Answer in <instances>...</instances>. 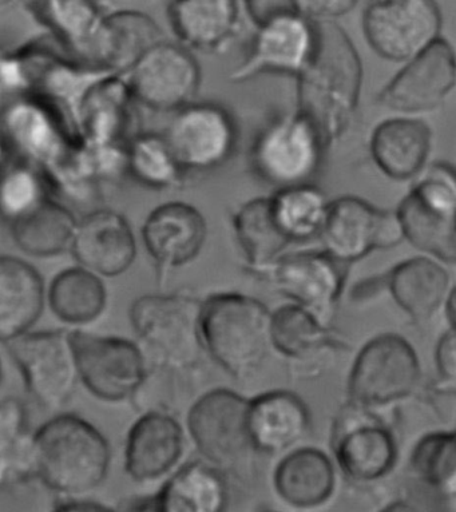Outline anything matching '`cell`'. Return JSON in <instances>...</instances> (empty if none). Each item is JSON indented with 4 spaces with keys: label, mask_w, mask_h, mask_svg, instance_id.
<instances>
[{
    "label": "cell",
    "mask_w": 456,
    "mask_h": 512,
    "mask_svg": "<svg viewBox=\"0 0 456 512\" xmlns=\"http://www.w3.org/2000/svg\"><path fill=\"white\" fill-rule=\"evenodd\" d=\"M315 49L297 75V113L307 118L327 146L350 129L362 93L363 67L346 31L333 21H315Z\"/></svg>",
    "instance_id": "obj_1"
},
{
    "label": "cell",
    "mask_w": 456,
    "mask_h": 512,
    "mask_svg": "<svg viewBox=\"0 0 456 512\" xmlns=\"http://www.w3.org/2000/svg\"><path fill=\"white\" fill-rule=\"evenodd\" d=\"M34 472L50 490L79 496L106 479L110 447L94 426L74 414L59 415L33 436Z\"/></svg>",
    "instance_id": "obj_2"
},
{
    "label": "cell",
    "mask_w": 456,
    "mask_h": 512,
    "mask_svg": "<svg viewBox=\"0 0 456 512\" xmlns=\"http://www.w3.org/2000/svg\"><path fill=\"white\" fill-rule=\"evenodd\" d=\"M272 313L259 300L222 293L201 304L202 347L225 371L239 379L252 375L267 359Z\"/></svg>",
    "instance_id": "obj_3"
},
{
    "label": "cell",
    "mask_w": 456,
    "mask_h": 512,
    "mask_svg": "<svg viewBox=\"0 0 456 512\" xmlns=\"http://www.w3.org/2000/svg\"><path fill=\"white\" fill-rule=\"evenodd\" d=\"M395 213L403 237L416 249L442 263L455 264L456 177L451 165L426 166Z\"/></svg>",
    "instance_id": "obj_4"
},
{
    "label": "cell",
    "mask_w": 456,
    "mask_h": 512,
    "mask_svg": "<svg viewBox=\"0 0 456 512\" xmlns=\"http://www.w3.org/2000/svg\"><path fill=\"white\" fill-rule=\"evenodd\" d=\"M325 149L327 144L307 118L299 113L281 115L257 136L253 170L277 189L309 184L319 172Z\"/></svg>",
    "instance_id": "obj_5"
},
{
    "label": "cell",
    "mask_w": 456,
    "mask_h": 512,
    "mask_svg": "<svg viewBox=\"0 0 456 512\" xmlns=\"http://www.w3.org/2000/svg\"><path fill=\"white\" fill-rule=\"evenodd\" d=\"M201 304L186 296H142L130 308L134 331L157 365L184 368L197 360L202 348Z\"/></svg>",
    "instance_id": "obj_6"
},
{
    "label": "cell",
    "mask_w": 456,
    "mask_h": 512,
    "mask_svg": "<svg viewBox=\"0 0 456 512\" xmlns=\"http://www.w3.org/2000/svg\"><path fill=\"white\" fill-rule=\"evenodd\" d=\"M419 380L414 348L403 337L384 335L370 341L356 357L348 392L352 404L367 410L408 398Z\"/></svg>",
    "instance_id": "obj_7"
},
{
    "label": "cell",
    "mask_w": 456,
    "mask_h": 512,
    "mask_svg": "<svg viewBox=\"0 0 456 512\" xmlns=\"http://www.w3.org/2000/svg\"><path fill=\"white\" fill-rule=\"evenodd\" d=\"M442 15L435 0H368L363 31L379 57L407 62L440 38Z\"/></svg>",
    "instance_id": "obj_8"
},
{
    "label": "cell",
    "mask_w": 456,
    "mask_h": 512,
    "mask_svg": "<svg viewBox=\"0 0 456 512\" xmlns=\"http://www.w3.org/2000/svg\"><path fill=\"white\" fill-rule=\"evenodd\" d=\"M164 137L185 173L212 172L235 154L239 129L225 107L192 102L176 111Z\"/></svg>",
    "instance_id": "obj_9"
},
{
    "label": "cell",
    "mask_w": 456,
    "mask_h": 512,
    "mask_svg": "<svg viewBox=\"0 0 456 512\" xmlns=\"http://www.w3.org/2000/svg\"><path fill=\"white\" fill-rule=\"evenodd\" d=\"M319 237L325 252L343 264L362 260L374 250L394 249L404 240L395 212L354 196L329 202Z\"/></svg>",
    "instance_id": "obj_10"
},
{
    "label": "cell",
    "mask_w": 456,
    "mask_h": 512,
    "mask_svg": "<svg viewBox=\"0 0 456 512\" xmlns=\"http://www.w3.org/2000/svg\"><path fill=\"white\" fill-rule=\"evenodd\" d=\"M79 379L105 402L132 399L146 376L144 353L133 341L82 331L69 332Z\"/></svg>",
    "instance_id": "obj_11"
},
{
    "label": "cell",
    "mask_w": 456,
    "mask_h": 512,
    "mask_svg": "<svg viewBox=\"0 0 456 512\" xmlns=\"http://www.w3.org/2000/svg\"><path fill=\"white\" fill-rule=\"evenodd\" d=\"M7 344L30 395L49 410L65 406L79 379L69 332H27Z\"/></svg>",
    "instance_id": "obj_12"
},
{
    "label": "cell",
    "mask_w": 456,
    "mask_h": 512,
    "mask_svg": "<svg viewBox=\"0 0 456 512\" xmlns=\"http://www.w3.org/2000/svg\"><path fill=\"white\" fill-rule=\"evenodd\" d=\"M201 86V69L180 43L158 42L130 69V91L154 111H177L192 103Z\"/></svg>",
    "instance_id": "obj_13"
},
{
    "label": "cell",
    "mask_w": 456,
    "mask_h": 512,
    "mask_svg": "<svg viewBox=\"0 0 456 512\" xmlns=\"http://www.w3.org/2000/svg\"><path fill=\"white\" fill-rule=\"evenodd\" d=\"M404 63L378 95V102L387 109L402 114L430 113L455 89V51L443 38Z\"/></svg>",
    "instance_id": "obj_14"
},
{
    "label": "cell",
    "mask_w": 456,
    "mask_h": 512,
    "mask_svg": "<svg viewBox=\"0 0 456 512\" xmlns=\"http://www.w3.org/2000/svg\"><path fill=\"white\" fill-rule=\"evenodd\" d=\"M249 400L236 392L214 390L202 396L188 416L198 451L217 466H232L252 448L248 432Z\"/></svg>",
    "instance_id": "obj_15"
},
{
    "label": "cell",
    "mask_w": 456,
    "mask_h": 512,
    "mask_svg": "<svg viewBox=\"0 0 456 512\" xmlns=\"http://www.w3.org/2000/svg\"><path fill=\"white\" fill-rule=\"evenodd\" d=\"M315 21L300 13L284 15L257 27L251 49L229 79L243 83L260 74L297 77L315 49Z\"/></svg>",
    "instance_id": "obj_16"
},
{
    "label": "cell",
    "mask_w": 456,
    "mask_h": 512,
    "mask_svg": "<svg viewBox=\"0 0 456 512\" xmlns=\"http://www.w3.org/2000/svg\"><path fill=\"white\" fill-rule=\"evenodd\" d=\"M347 264L327 252L281 254L263 269L283 295L308 309L319 320L327 319L346 284Z\"/></svg>",
    "instance_id": "obj_17"
},
{
    "label": "cell",
    "mask_w": 456,
    "mask_h": 512,
    "mask_svg": "<svg viewBox=\"0 0 456 512\" xmlns=\"http://www.w3.org/2000/svg\"><path fill=\"white\" fill-rule=\"evenodd\" d=\"M70 248L82 268L105 277L122 275L137 256L136 237L129 222L107 209L95 210L78 222Z\"/></svg>",
    "instance_id": "obj_18"
},
{
    "label": "cell",
    "mask_w": 456,
    "mask_h": 512,
    "mask_svg": "<svg viewBox=\"0 0 456 512\" xmlns=\"http://www.w3.org/2000/svg\"><path fill=\"white\" fill-rule=\"evenodd\" d=\"M208 224L202 213L186 202L158 206L146 218L142 240L158 268H180L192 263L204 248Z\"/></svg>",
    "instance_id": "obj_19"
},
{
    "label": "cell",
    "mask_w": 456,
    "mask_h": 512,
    "mask_svg": "<svg viewBox=\"0 0 456 512\" xmlns=\"http://www.w3.org/2000/svg\"><path fill=\"white\" fill-rule=\"evenodd\" d=\"M168 19L186 49L224 53L239 34V0H170Z\"/></svg>",
    "instance_id": "obj_20"
},
{
    "label": "cell",
    "mask_w": 456,
    "mask_h": 512,
    "mask_svg": "<svg viewBox=\"0 0 456 512\" xmlns=\"http://www.w3.org/2000/svg\"><path fill=\"white\" fill-rule=\"evenodd\" d=\"M184 432L164 411H148L130 428L125 448V470L136 482L160 479L181 459Z\"/></svg>",
    "instance_id": "obj_21"
},
{
    "label": "cell",
    "mask_w": 456,
    "mask_h": 512,
    "mask_svg": "<svg viewBox=\"0 0 456 512\" xmlns=\"http://www.w3.org/2000/svg\"><path fill=\"white\" fill-rule=\"evenodd\" d=\"M432 133L426 122L411 117H396L379 123L372 133V160L391 180L408 181L427 166Z\"/></svg>",
    "instance_id": "obj_22"
},
{
    "label": "cell",
    "mask_w": 456,
    "mask_h": 512,
    "mask_svg": "<svg viewBox=\"0 0 456 512\" xmlns=\"http://www.w3.org/2000/svg\"><path fill=\"white\" fill-rule=\"evenodd\" d=\"M308 428V408L292 392L273 391L249 400L248 432L255 450L279 454L303 439Z\"/></svg>",
    "instance_id": "obj_23"
},
{
    "label": "cell",
    "mask_w": 456,
    "mask_h": 512,
    "mask_svg": "<svg viewBox=\"0 0 456 512\" xmlns=\"http://www.w3.org/2000/svg\"><path fill=\"white\" fill-rule=\"evenodd\" d=\"M45 296V283L33 265L0 256V343H10L34 327Z\"/></svg>",
    "instance_id": "obj_24"
},
{
    "label": "cell",
    "mask_w": 456,
    "mask_h": 512,
    "mask_svg": "<svg viewBox=\"0 0 456 512\" xmlns=\"http://www.w3.org/2000/svg\"><path fill=\"white\" fill-rule=\"evenodd\" d=\"M335 456L341 472L355 482H374L391 472L398 448L391 431L375 420H362L339 431Z\"/></svg>",
    "instance_id": "obj_25"
},
{
    "label": "cell",
    "mask_w": 456,
    "mask_h": 512,
    "mask_svg": "<svg viewBox=\"0 0 456 512\" xmlns=\"http://www.w3.org/2000/svg\"><path fill=\"white\" fill-rule=\"evenodd\" d=\"M161 41L164 31L148 15L117 11L102 17L89 51L107 66L130 70L146 51Z\"/></svg>",
    "instance_id": "obj_26"
},
{
    "label": "cell",
    "mask_w": 456,
    "mask_h": 512,
    "mask_svg": "<svg viewBox=\"0 0 456 512\" xmlns=\"http://www.w3.org/2000/svg\"><path fill=\"white\" fill-rule=\"evenodd\" d=\"M386 287L399 307L416 321L434 317L454 289L446 269L427 257L396 265L386 276Z\"/></svg>",
    "instance_id": "obj_27"
},
{
    "label": "cell",
    "mask_w": 456,
    "mask_h": 512,
    "mask_svg": "<svg viewBox=\"0 0 456 512\" xmlns=\"http://www.w3.org/2000/svg\"><path fill=\"white\" fill-rule=\"evenodd\" d=\"M335 468L328 456L316 448L292 452L277 467V494L295 507L320 506L335 488Z\"/></svg>",
    "instance_id": "obj_28"
},
{
    "label": "cell",
    "mask_w": 456,
    "mask_h": 512,
    "mask_svg": "<svg viewBox=\"0 0 456 512\" xmlns=\"http://www.w3.org/2000/svg\"><path fill=\"white\" fill-rule=\"evenodd\" d=\"M153 498L157 512H220L228 490L218 471L202 462L186 464Z\"/></svg>",
    "instance_id": "obj_29"
},
{
    "label": "cell",
    "mask_w": 456,
    "mask_h": 512,
    "mask_svg": "<svg viewBox=\"0 0 456 512\" xmlns=\"http://www.w3.org/2000/svg\"><path fill=\"white\" fill-rule=\"evenodd\" d=\"M77 224L66 206L45 197L11 221V233L23 252L45 259L69 248Z\"/></svg>",
    "instance_id": "obj_30"
},
{
    "label": "cell",
    "mask_w": 456,
    "mask_h": 512,
    "mask_svg": "<svg viewBox=\"0 0 456 512\" xmlns=\"http://www.w3.org/2000/svg\"><path fill=\"white\" fill-rule=\"evenodd\" d=\"M237 241L249 265L257 271L269 267L291 244L272 212L271 197L248 201L233 216Z\"/></svg>",
    "instance_id": "obj_31"
},
{
    "label": "cell",
    "mask_w": 456,
    "mask_h": 512,
    "mask_svg": "<svg viewBox=\"0 0 456 512\" xmlns=\"http://www.w3.org/2000/svg\"><path fill=\"white\" fill-rule=\"evenodd\" d=\"M49 303L51 311L63 323L90 324L105 311L106 287L89 269L69 268L54 277Z\"/></svg>",
    "instance_id": "obj_32"
},
{
    "label": "cell",
    "mask_w": 456,
    "mask_h": 512,
    "mask_svg": "<svg viewBox=\"0 0 456 512\" xmlns=\"http://www.w3.org/2000/svg\"><path fill=\"white\" fill-rule=\"evenodd\" d=\"M271 204L277 225L291 244L320 236L329 201L311 182L277 189Z\"/></svg>",
    "instance_id": "obj_33"
},
{
    "label": "cell",
    "mask_w": 456,
    "mask_h": 512,
    "mask_svg": "<svg viewBox=\"0 0 456 512\" xmlns=\"http://www.w3.org/2000/svg\"><path fill=\"white\" fill-rule=\"evenodd\" d=\"M271 341L288 359L305 361L331 347L332 337L312 312L289 304L272 313Z\"/></svg>",
    "instance_id": "obj_34"
},
{
    "label": "cell",
    "mask_w": 456,
    "mask_h": 512,
    "mask_svg": "<svg viewBox=\"0 0 456 512\" xmlns=\"http://www.w3.org/2000/svg\"><path fill=\"white\" fill-rule=\"evenodd\" d=\"M25 3L38 21L70 45L90 49L102 19L94 0H25Z\"/></svg>",
    "instance_id": "obj_35"
},
{
    "label": "cell",
    "mask_w": 456,
    "mask_h": 512,
    "mask_svg": "<svg viewBox=\"0 0 456 512\" xmlns=\"http://www.w3.org/2000/svg\"><path fill=\"white\" fill-rule=\"evenodd\" d=\"M128 166L138 182L153 189L174 188L181 184L185 173L165 137L152 133L134 138L129 148Z\"/></svg>",
    "instance_id": "obj_36"
},
{
    "label": "cell",
    "mask_w": 456,
    "mask_h": 512,
    "mask_svg": "<svg viewBox=\"0 0 456 512\" xmlns=\"http://www.w3.org/2000/svg\"><path fill=\"white\" fill-rule=\"evenodd\" d=\"M454 432L424 436L412 452L411 464L424 482L440 494L454 498L456 490V443Z\"/></svg>",
    "instance_id": "obj_37"
},
{
    "label": "cell",
    "mask_w": 456,
    "mask_h": 512,
    "mask_svg": "<svg viewBox=\"0 0 456 512\" xmlns=\"http://www.w3.org/2000/svg\"><path fill=\"white\" fill-rule=\"evenodd\" d=\"M45 198L37 180L26 170H13L0 181V217L14 221Z\"/></svg>",
    "instance_id": "obj_38"
},
{
    "label": "cell",
    "mask_w": 456,
    "mask_h": 512,
    "mask_svg": "<svg viewBox=\"0 0 456 512\" xmlns=\"http://www.w3.org/2000/svg\"><path fill=\"white\" fill-rule=\"evenodd\" d=\"M33 436L0 439V488L34 478Z\"/></svg>",
    "instance_id": "obj_39"
},
{
    "label": "cell",
    "mask_w": 456,
    "mask_h": 512,
    "mask_svg": "<svg viewBox=\"0 0 456 512\" xmlns=\"http://www.w3.org/2000/svg\"><path fill=\"white\" fill-rule=\"evenodd\" d=\"M244 10L256 27L284 15L299 13L296 0H243Z\"/></svg>",
    "instance_id": "obj_40"
},
{
    "label": "cell",
    "mask_w": 456,
    "mask_h": 512,
    "mask_svg": "<svg viewBox=\"0 0 456 512\" xmlns=\"http://www.w3.org/2000/svg\"><path fill=\"white\" fill-rule=\"evenodd\" d=\"M299 13L312 21H333L358 6L359 0H296Z\"/></svg>",
    "instance_id": "obj_41"
},
{
    "label": "cell",
    "mask_w": 456,
    "mask_h": 512,
    "mask_svg": "<svg viewBox=\"0 0 456 512\" xmlns=\"http://www.w3.org/2000/svg\"><path fill=\"white\" fill-rule=\"evenodd\" d=\"M26 434L29 432L25 406L14 398L0 402V439L18 438Z\"/></svg>",
    "instance_id": "obj_42"
},
{
    "label": "cell",
    "mask_w": 456,
    "mask_h": 512,
    "mask_svg": "<svg viewBox=\"0 0 456 512\" xmlns=\"http://www.w3.org/2000/svg\"><path fill=\"white\" fill-rule=\"evenodd\" d=\"M435 360L440 376H442L444 380L454 384L456 376V340L454 328L444 333L442 339H440L438 347H436Z\"/></svg>",
    "instance_id": "obj_43"
},
{
    "label": "cell",
    "mask_w": 456,
    "mask_h": 512,
    "mask_svg": "<svg viewBox=\"0 0 456 512\" xmlns=\"http://www.w3.org/2000/svg\"><path fill=\"white\" fill-rule=\"evenodd\" d=\"M57 511H107L109 508L99 506L98 503L83 502V500H65L55 507Z\"/></svg>",
    "instance_id": "obj_44"
},
{
    "label": "cell",
    "mask_w": 456,
    "mask_h": 512,
    "mask_svg": "<svg viewBox=\"0 0 456 512\" xmlns=\"http://www.w3.org/2000/svg\"><path fill=\"white\" fill-rule=\"evenodd\" d=\"M10 2L11 0H0V7L9 5Z\"/></svg>",
    "instance_id": "obj_45"
},
{
    "label": "cell",
    "mask_w": 456,
    "mask_h": 512,
    "mask_svg": "<svg viewBox=\"0 0 456 512\" xmlns=\"http://www.w3.org/2000/svg\"><path fill=\"white\" fill-rule=\"evenodd\" d=\"M0 380H2V365H0Z\"/></svg>",
    "instance_id": "obj_46"
}]
</instances>
